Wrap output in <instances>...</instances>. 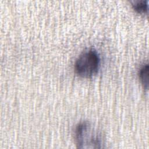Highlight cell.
<instances>
[{"label":"cell","mask_w":149,"mask_h":149,"mask_svg":"<svg viewBox=\"0 0 149 149\" xmlns=\"http://www.w3.org/2000/svg\"><path fill=\"white\" fill-rule=\"evenodd\" d=\"M139 80L144 88L148 89V65L144 63L139 69L138 72Z\"/></svg>","instance_id":"cell-3"},{"label":"cell","mask_w":149,"mask_h":149,"mask_svg":"<svg viewBox=\"0 0 149 149\" xmlns=\"http://www.w3.org/2000/svg\"><path fill=\"white\" fill-rule=\"evenodd\" d=\"M73 137L76 146L79 148H104V140L102 133L88 121L83 120L76 125Z\"/></svg>","instance_id":"cell-1"},{"label":"cell","mask_w":149,"mask_h":149,"mask_svg":"<svg viewBox=\"0 0 149 149\" xmlns=\"http://www.w3.org/2000/svg\"><path fill=\"white\" fill-rule=\"evenodd\" d=\"M132 8L139 13H147L148 11L147 1H137L132 2Z\"/></svg>","instance_id":"cell-4"},{"label":"cell","mask_w":149,"mask_h":149,"mask_svg":"<svg viewBox=\"0 0 149 149\" xmlns=\"http://www.w3.org/2000/svg\"><path fill=\"white\" fill-rule=\"evenodd\" d=\"M100 65L101 59L98 52L94 48H88L77 56L74 62V69L78 76L89 78L98 73Z\"/></svg>","instance_id":"cell-2"}]
</instances>
